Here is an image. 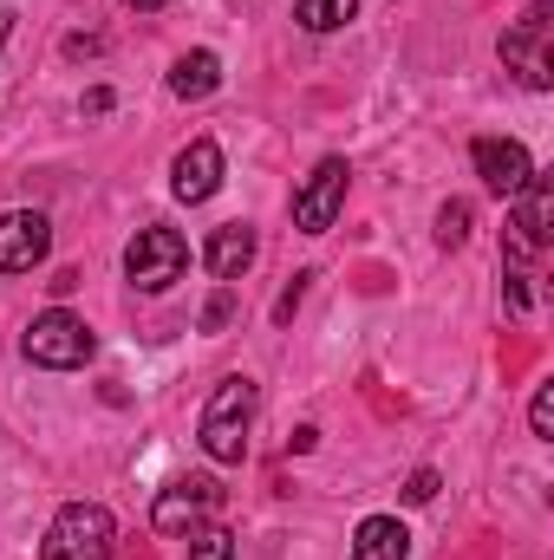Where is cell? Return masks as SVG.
Masks as SVG:
<instances>
[{
  "label": "cell",
  "instance_id": "cell-20",
  "mask_svg": "<svg viewBox=\"0 0 554 560\" xmlns=\"http://www.w3.org/2000/svg\"><path fill=\"white\" fill-rule=\"evenodd\" d=\"M529 423H535V436H542V443L554 436V385H542V392H535V405H529Z\"/></svg>",
  "mask_w": 554,
  "mask_h": 560
},
{
  "label": "cell",
  "instance_id": "cell-15",
  "mask_svg": "<svg viewBox=\"0 0 554 560\" xmlns=\"http://www.w3.org/2000/svg\"><path fill=\"white\" fill-rule=\"evenodd\" d=\"M293 20L307 33H339V26L359 20V0H293Z\"/></svg>",
  "mask_w": 554,
  "mask_h": 560
},
{
  "label": "cell",
  "instance_id": "cell-21",
  "mask_svg": "<svg viewBox=\"0 0 554 560\" xmlns=\"http://www.w3.org/2000/svg\"><path fill=\"white\" fill-rule=\"evenodd\" d=\"M430 495H437V469H417L405 482V502H430Z\"/></svg>",
  "mask_w": 554,
  "mask_h": 560
},
{
  "label": "cell",
  "instance_id": "cell-1",
  "mask_svg": "<svg viewBox=\"0 0 554 560\" xmlns=\"http://www.w3.org/2000/svg\"><path fill=\"white\" fill-rule=\"evenodd\" d=\"M249 423H255V378H222L216 398L203 405V423H196L209 463H242L249 456Z\"/></svg>",
  "mask_w": 554,
  "mask_h": 560
},
{
  "label": "cell",
  "instance_id": "cell-22",
  "mask_svg": "<svg viewBox=\"0 0 554 560\" xmlns=\"http://www.w3.org/2000/svg\"><path fill=\"white\" fill-rule=\"evenodd\" d=\"M307 280H313V275H293V287H287V293L275 300V319H293V306H300V293H307Z\"/></svg>",
  "mask_w": 554,
  "mask_h": 560
},
{
  "label": "cell",
  "instance_id": "cell-18",
  "mask_svg": "<svg viewBox=\"0 0 554 560\" xmlns=\"http://www.w3.org/2000/svg\"><path fill=\"white\" fill-rule=\"evenodd\" d=\"M529 306H535V268L509 255V313H529Z\"/></svg>",
  "mask_w": 554,
  "mask_h": 560
},
{
  "label": "cell",
  "instance_id": "cell-3",
  "mask_svg": "<svg viewBox=\"0 0 554 560\" xmlns=\"http://www.w3.org/2000/svg\"><path fill=\"white\" fill-rule=\"evenodd\" d=\"M112 541H118V522L112 509L99 502H66L39 541V560H112Z\"/></svg>",
  "mask_w": 554,
  "mask_h": 560
},
{
  "label": "cell",
  "instance_id": "cell-4",
  "mask_svg": "<svg viewBox=\"0 0 554 560\" xmlns=\"http://www.w3.org/2000/svg\"><path fill=\"white\" fill-rule=\"evenodd\" d=\"M20 346H26V359H33V365H46V372H72V365H85V359H92V346H99V339H92V326H85L79 313L46 306V313L26 326V339H20Z\"/></svg>",
  "mask_w": 554,
  "mask_h": 560
},
{
  "label": "cell",
  "instance_id": "cell-25",
  "mask_svg": "<svg viewBox=\"0 0 554 560\" xmlns=\"http://www.w3.org/2000/svg\"><path fill=\"white\" fill-rule=\"evenodd\" d=\"M7 26H13V13H0V46H7Z\"/></svg>",
  "mask_w": 554,
  "mask_h": 560
},
{
  "label": "cell",
  "instance_id": "cell-23",
  "mask_svg": "<svg viewBox=\"0 0 554 560\" xmlns=\"http://www.w3.org/2000/svg\"><path fill=\"white\" fill-rule=\"evenodd\" d=\"M85 112H92V118H99V112H112V92H105V85H92V92H85Z\"/></svg>",
  "mask_w": 554,
  "mask_h": 560
},
{
  "label": "cell",
  "instance_id": "cell-14",
  "mask_svg": "<svg viewBox=\"0 0 554 560\" xmlns=\"http://www.w3.org/2000/svg\"><path fill=\"white\" fill-rule=\"evenodd\" d=\"M222 85V59L216 52H183L176 66H170V92L176 98H209Z\"/></svg>",
  "mask_w": 554,
  "mask_h": 560
},
{
  "label": "cell",
  "instance_id": "cell-19",
  "mask_svg": "<svg viewBox=\"0 0 554 560\" xmlns=\"http://www.w3.org/2000/svg\"><path fill=\"white\" fill-rule=\"evenodd\" d=\"M229 319H235V287H222V293L203 306V332H222Z\"/></svg>",
  "mask_w": 554,
  "mask_h": 560
},
{
  "label": "cell",
  "instance_id": "cell-16",
  "mask_svg": "<svg viewBox=\"0 0 554 560\" xmlns=\"http://www.w3.org/2000/svg\"><path fill=\"white\" fill-rule=\"evenodd\" d=\"M189 560H235V535H229V528H216V522L189 528Z\"/></svg>",
  "mask_w": 554,
  "mask_h": 560
},
{
  "label": "cell",
  "instance_id": "cell-10",
  "mask_svg": "<svg viewBox=\"0 0 554 560\" xmlns=\"http://www.w3.org/2000/svg\"><path fill=\"white\" fill-rule=\"evenodd\" d=\"M470 163H476L483 189H496V196H516V189L535 176L529 150H522L516 138H476V143H470Z\"/></svg>",
  "mask_w": 554,
  "mask_h": 560
},
{
  "label": "cell",
  "instance_id": "cell-6",
  "mask_svg": "<svg viewBox=\"0 0 554 560\" xmlns=\"http://www.w3.org/2000/svg\"><path fill=\"white\" fill-rule=\"evenodd\" d=\"M346 183H353L346 156H320L313 176L293 189V229H300V235H326V229L339 222V209H346Z\"/></svg>",
  "mask_w": 554,
  "mask_h": 560
},
{
  "label": "cell",
  "instance_id": "cell-11",
  "mask_svg": "<svg viewBox=\"0 0 554 560\" xmlns=\"http://www.w3.org/2000/svg\"><path fill=\"white\" fill-rule=\"evenodd\" d=\"M216 189H222V150L209 138L183 143L176 163H170V196H176V202H209Z\"/></svg>",
  "mask_w": 554,
  "mask_h": 560
},
{
  "label": "cell",
  "instance_id": "cell-24",
  "mask_svg": "<svg viewBox=\"0 0 554 560\" xmlns=\"http://www.w3.org/2000/svg\"><path fill=\"white\" fill-rule=\"evenodd\" d=\"M125 7H138V13H157V7H163V0H125Z\"/></svg>",
  "mask_w": 554,
  "mask_h": 560
},
{
  "label": "cell",
  "instance_id": "cell-17",
  "mask_svg": "<svg viewBox=\"0 0 554 560\" xmlns=\"http://www.w3.org/2000/svg\"><path fill=\"white\" fill-rule=\"evenodd\" d=\"M470 222H476L470 202H443V209H437V248H463V242H470Z\"/></svg>",
  "mask_w": 554,
  "mask_h": 560
},
{
  "label": "cell",
  "instance_id": "cell-8",
  "mask_svg": "<svg viewBox=\"0 0 554 560\" xmlns=\"http://www.w3.org/2000/svg\"><path fill=\"white\" fill-rule=\"evenodd\" d=\"M216 502H222L216 476H176V482H170V489L157 495L150 522H157L163 535H189V528H203V522L216 515Z\"/></svg>",
  "mask_w": 554,
  "mask_h": 560
},
{
  "label": "cell",
  "instance_id": "cell-13",
  "mask_svg": "<svg viewBox=\"0 0 554 560\" xmlns=\"http://www.w3.org/2000/svg\"><path fill=\"white\" fill-rule=\"evenodd\" d=\"M353 560H412V535L399 515H366L353 535Z\"/></svg>",
  "mask_w": 554,
  "mask_h": 560
},
{
  "label": "cell",
  "instance_id": "cell-9",
  "mask_svg": "<svg viewBox=\"0 0 554 560\" xmlns=\"http://www.w3.org/2000/svg\"><path fill=\"white\" fill-rule=\"evenodd\" d=\"M53 248V222L39 209H7L0 215V275H33Z\"/></svg>",
  "mask_w": 554,
  "mask_h": 560
},
{
  "label": "cell",
  "instance_id": "cell-2",
  "mask_svg": "<svg viewBox=\"0 0 554 560\" xmlns=\"http://www.w3.org/2000/svg\"><path fill=\"white\" fill-rule=\"evenodd\" d=\"M496 52H503V66H509L529 92H549L554 85V0H535V7L496 39Z\"/></svg>",
  "mask_w": 554,
  "mask_h": 560
},
{
  "label": "cell",
  "instance_id": "cell-12",
  "mask_svg": "<svg viewBox=\"0 0 554 560\" xmlns=\"http://www.w3.org/2000/svg\"><path fill=\"white\" fill-rule=\"evenodd\" d=\"M255 255H262V235H255L249 222H229V229H216V235H209V248H203V268L222 280V287H235V280L255 268Z\"/></svg>",
  "mask_w": 554,
  "mask_h": 560
},
{
  "label": "cell",
  "instance_id": "cell-7",
  "mask_svg": "<svg viewBox=\"0 0 554 560\" xmlns=\"http://www.w3.org/2000/svg\"><path fill=\"white\" fill-rule=\"evenodd\" d=\"M509 202H516V215H509V255L535 261V255L549 248V235H554V183L535 170Z\"/></svg>",
  "mask_w": 554,
  "mask_h": 560
},
{
  "label": "cell",
  "instance_id": "cell-5",
  "mask_svg": "<svg viewBox=\"0 0 554 560\" xmlns=\"http://www.w3.org/2000/svg\"><path fill=\"white\" fill-rule=\"evenodd\" d=\"M189 268V242L176 235V229H163V222H150L131 235V248H125V280L138 287V293H163L170 280H183Z\"/></svg>",
  "mask_w": 554,
  "mask_h": 560
}]
</instances>
